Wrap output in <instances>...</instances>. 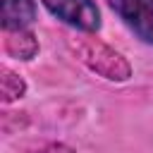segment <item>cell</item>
I'll return each mask as SVG.
<instances>
[{
	"instance_id": "6",
	"label": "cell",
	"mask_w": 153,
	"mask_h": 153,
	"mask_svg": "<svg viewBox=\"0 0 153 153\" xmlns=\"http://www.w3.org/2000/svg\"><path fill=\"white\" fill-rule=\"evenodd\" d=\"M5 76H2V98L5 100H14V98H19L22 93H24V81L17 76V81H14V74L12 72H2Z\"/></svg>"
},
{
	"instance_id": "5",
	"label": "cell",
	"mask_w": 153,
	"mask_h": 153,
	"mask_svg": "<svg viewBox=\"0 0 153 153\" xmlns=\"http://www.w3.org/2000/svg\"><path fill=\"white\" fill-rule=\"evenodd\" d=\"M5 50L19 60H31L38 50V43L26 29H5Z\"/></svg>"
},
{
	"instance_id": "2",
	"label": "cell",
	"mask_w": 153,
	"mask_h": 153,
	"mask_svg": "<svg viewBox=\"0 0 153 153\" xmlns=\"http://www.w3.org/2000/svg\"><path fill=\"white\" fill-rule=\"evenodd\" d=\"M57 19L79 29V31H98L100 12L93 0H41Z\"/></svg>"
},
{
	"instance_id": "4",
	"label": "cell",
	"mask_w": 153,
	"mask_h": 153,
	"mask_svg": "<svg viewBox=\"0 0 153 153\" xmlns=\"http://www.w3.org/2000/svg\"><path fill=\"white\" fill-rule=\"evenodd\" d=\"M33 19V0H2V29H26Z\"/></svg>"
},
{
	"instance_id": "1",
	"label": "cell",
	"mask_w": 153,
	"mask_h": 153,
	"mask_svg": "<svg viewBox=\"0 0 153 153\" xmlns=\"http://www.w3.org/2000/svg\"><path fill=\"white\" fill-rule=\"evenodd\" d=\"M79 55H81L84 62H88V67H91L93 72L103 74L105 79L124 81V79L129 76V72H131L129 65H127V60H124L120 53L110 50L108 45H103V43H98V41H84V43L79 45Z\"/></svg>"
},
{
	"instance_id": "3",
	"label": "cell",
	"mask_w": 153,
	"mask_h": 153,
	"mask_svg": "<svg viewBox=\"0 0 153 153\" xmlns=\"http://www.w3.org/2000/svg\"><path fill=\"white\" fill-rule=\"evenodd\" d=\"M112 12L148 45H153V0H108Z\"/></svg>"
}]
</instances>
